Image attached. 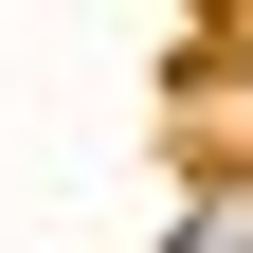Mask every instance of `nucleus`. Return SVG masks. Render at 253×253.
Returning a JSON list of instances; mask_svg holds the SVG:
<instances>
[]
</instances>
